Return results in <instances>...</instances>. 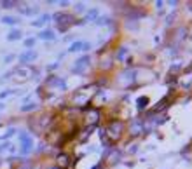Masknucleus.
<instances>
[{"instance_id": "nucleus-1", "label": "nucleus", "mask_w": 192, "mask_h": 169, "mask_svg": "<svg viewBox=\"0 0 192 169\" xmlns=\"http://www.w3.org/2000/svg\"><path fill=\"white\" fill-rule=\"evenodd\" d=\"M19 139H21V148H19V152H21L23 155H28V153L33 150V139H31V136L28 133H21L19 134Z\"/></svg>"}, {"instance_id": "nucleus-2", "label": "nucleus", "mask_w": 192, "mask_h": 169, "mask_svg": "<svg viewBox=\"0 0 192 169\" xmlns=\"http://www.w3.org/2000/svg\"><path fill=\"white\" fill-rule=\"evenodd\" d=\"M93 93L94 91H91V93H87V91H79V93L73 94V98H72V101H73V105H86V103H89L91 98H93Z\"/></svg>"}, {"instance_id": "nucleus-3", "label": "nucleus", "mask_w": 192, "mask_h": 169, "mask_svg": "<svg viewBox=\"0 0 192 169\" xmlns=\"http://www.w3.org/2000/svg\"><path fill=\"white\" fill-rule=\"evenodd\" d=\"M122 129H124V124H122L121 120H117V122H114V124H112L110 127H108V131H107V133L110 134L112 141H117V139L121 138Z\"/></svg>"}, {"instance_id": "nucleus-4", "label": "nucleus", "mask_w": 192, "mask_h": 169, "mask_svg": "<svg viewBox=\"0 0 192 169\" xmlns=\"http://www.w3.org/2000/svg\"><path fill=\"white\" fill-rule=\"evenodd\" d=\"M54 19L58 23L59 31H67L68 26L72 25V16H68V14H54Z\"/></svg>"}, {"instance_id": "nucleus-5", "label": "nucleus", "mask_w": 192, "mask_h": 169, "mask_svg": "<svg viewBox=\"0 0 192 169\" xmlns=\"http://www.w3.org/2000/svg\"><path fill=\"white\" fill-rule=\"evenodd\" d=\"M14 73H16V77H14L16 82H25V80H28L31 77L33 71H31V68H28V66H19Z\"/></svg>"}, {"instance_id": "nucleus-6", "label": "nucleus", "mask_w": 192, "mask_h": 169, "mask_svg": "<svg viewBox=\"0 0 192 169\" xmlns=\"http://www.w3.org/2000/svg\"><path fill=\"white\" fill-rule=\"evenodd\" d=\"M56 166H58L59 169H67L68 166H70V155H67V153H59V155L56 157Z\"/></svg>"}, {"instance_id": "nucleus-7", "label": "nucleus", "mask_w": 192, "mask_h": 169, "mask_svg": "<svg viewBox=\"0 0 192 169\" xmlns=\"http://www.w3.org/2000/svg\"><path fill=\"white\" fill-rule=\"evenodd\" d=\"M35 58H37V53H33V51H26V53H23L21 56H19V63H21L23 66H25L26 63L33 61Z\"/></svg>"}, {"instance_id": "nucleus-8", "label": "nucleus", "mask_w": 192, "mask_h": 169, "mask_svg": "<svg viewBox=\"0 0 192 169\" xmlns=\"http://www.w3.org/2000/svg\"><path fill=\"white\" fill-rule=\"evenodd\" d=\"M89 65V58L87 56H84V58H81V59H77V63L73 65V71L75 73H79V71H82L84 70V66H87Z\"/></svg>"}, {"instance_id": "nucleus-9", "label": "nucleus", "mask_w": 192, "mask_h": 169, "mask_svg": "<svg viewBox=\"0 0 192 169\" xmlns=\"http://www.w3.org/2000/svg\"><path fill=\"white\" fill-rule=\"evenodd\" d=\"M84 49H89V44H86V42H73L70 47V51H84Z\"/></svg>"}, {"instance_id": "nucleus-10", "label": "nucleus", "mask_w": 192, "mask_h": 169, "mask_svg": "<svg viewBox=\"0 0 192 169\" xmlns=\"http://www.w3.org/2000/svg\"><path fill=\"white\" fill-rule=\"evenodd\" d=\"M0 169H14V160L12 159L0 160Z\"/></svg>"}, {"instance_id": "nucleus-11", "label": "nucleus", "mask_w": 192, "mask_h": 169, "mask_svg": "<svg viewBox=\"0 0 192 169\" xmlns=\"http://www.w3.org/2000/svg\"><path fill=\"white\" fill-rule=\"evenodd\" d=\"M39 39H42V40H53L54 39V33L51 30H42L40 33H39Z\"/></svg>"}, {"instance_id": "nucleus-12", "label": "nucleus", "mask_w": 192, "mask_h": 169, "mask_svg": "<svg viewBox=\"0 0 192 169\" xmlns=\"http://www.w3.org/2000/svg\"><path fill=\"white\" fill-rule=\"evenodd\" d=\"M21 37H23V33L19 30H12L9 35H7V40H19Z\"/></svg>"}, {"instance_id": "nucleus-13", "label": "nucleus", "mask_w": 192, "mask_h": 169, "mask_svg": "<svg viewBox=\"0 0 192 169\" xmlns=\"http://www.w3.org/2000/svg\"><path fill=\"white\" fill-rule=\"evenodd\" d=\"M18 21H19V19L18 18H12V16H4V18H2V23H4V25H16Z\"/></svg>"}, {"instance_id": "nucleus-14", "label": "nucleus", "mask_w": 192, "mask_h": 169, "mask_svg": "<svg viewBox=\"0 0 192 169\" xmlns=\"http://www.w3.org/2000/svg\"><path fill=\"white\" fill-rule=\"evenodd\" d=\"M47 21H49V16H47V14H44L40 19H37V21H31V25H33V26H42V25H44V23H47Z\"/></svg>"}, {"instance_id": "nucleus-15", "label": "nucleus", "mask_w": 192, "mask_h": 169, "mask_svg": "<svg viewBox=\"0 0 192 169\" xmlns=\"http://www.w3.org/2000/svg\"><path fill=\"white\" fill-rule=\"evenodd\" d=\"M14 5H18V2H12V0H5V2H2V7H4V9H11V7H14Z\"/></svg>"}, {"instance_id": "nucleus-16", "label": "nucleus", "mask_w": 192, "mask_h": 169, "mask_svg": "<svg viewBox=\"0 0 192 169\" xmlns=\"http://www.w3.org/2000/svg\"><path fill=\"white\" fill-rule=\"evenodd\" d=\"M37 105L35 103H30V105H23L21 107V112H30V110H35Z\"/></svg>"}, {"instance_id": "nucleus-17", "label": "nucleus", "mask_w": 192, "mask_h": 169, "mask_svg": "<svg viewBox=\"0 0 192 169\" xmlns=\"http://www.w3.org/2000/svg\"><path fill=\"white\" fill-rule=\"evenodd\" d=\"M33 44H35V39H26L25 40V47H31Z\"/></svg>"}, {"instance_id": "nucleus-18", "label": "nucleus", "mask_w": 192, "mask_h": 169, "mask_svg": "<svg viewBox=\"0 0 192 169\" xmlns=\"http://www.w3.org/2000/svg\"><path fill=\"white\" fill-rule=\"evenodd\" d=\"M9 147H11V143H9V141L2 143V145H0V152H2V150H7V148H9Z\"/></svg>"}, {"instance_id": "nucleus-19", "label": "nucleus", "mask_w": 192, "mask_h": 169, "mask_svg": "<svg viewBox=\"0 0 192 169\" xmlns=\"http://www.w3.org/2000/svg\"><path fill=\"white\" fill-rule=\"evenodd\" d=\"M12 91H4V93H0V98H5V96H9Z\"/></svg>"}, {"instance_id": "nucleus-20", "label": "nucleus", "mask_w": 192, "mask_h": 169, "mask_svg": "<svg viewBox=\"0 0 192 169\" xmlns=\"http://www.w3.org/2000/svg\"><path fill=\"white\" fill-rule=\"evenodd\" d=\"M2 108H4V103H0V110H2Z\"/></svg>"}, {"instance_id": "nucleus-21", "label": "nucleus", "mask_w": 192, "mask_h": 169, "mask_svg": "<svg viewBox=\"0 0 192 169\" xmlns=\"http://www.w3.org/2000/svg\"><path fill=\"white\" fill-rule=\"evenodd\" d=\"M49 169H59V167H58V166H54V167H49Z\"/></svg>"}]
</instances>
